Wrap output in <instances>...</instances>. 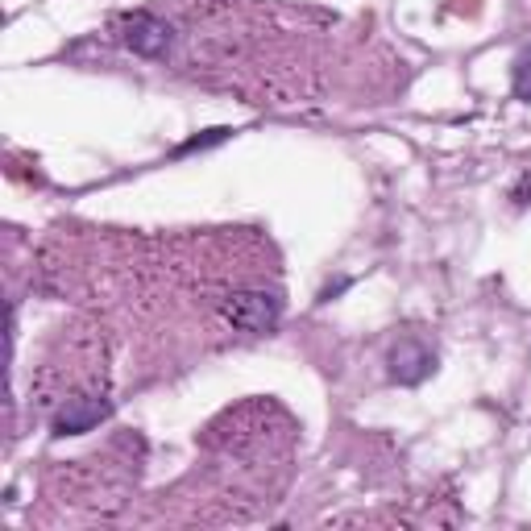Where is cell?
Segmentation results:
<instances>
[{
  "label": "cell",
  "mask_w": 531,
  "mask_h": 531,
  "mask_svg": "<svg viewBox=\"0 0 531 531\" xmlns=\"http://www.w3.org/2000/svg\"><path fill=\"white\" fill-rule=\"evenodd\" d=\"M278 299L266 290H233L229 299L220 303V315L229 320L237 332H270L278 324Z\"/></svg>",
  "instance_id": "obj_1"
},
{
  "label": "cell",
  "mask_w": 531,
  "mask_h": 531,
  "mask_svg": "<svg viewBox=\"0 0 531 531\" xmlns=\"http://www.w3.org/2000/svg\"><path fill=\"white\" fill-rule=\"evenodd\" d=\"M121 42L133 50V54H142V59H158V54H167L170 46V29L167 21H158L154 12H125L121 17Z\"/></svg>",
  "instance_id": "obj_2"
},
{
  "label": "cell",
  "mask_w": 531,
  "mask_h": 531,
  "mask_svg": "<svg viewBox=\"0 0 531 531\" xmlns=\"http://www.w3.org/2000/svg\"><path fill=\"white\" fill-rule=\"evenodd\" d=\"M109 415V403L96 395H79V398H67L62 411L54 415V436H79V432H92L100 420Z\"/></svg>",
  "instance_id": "obj_3"
},
{
  "label": "cell",
  "mask_w": 531,
  "mask_h": 531,
  "mask_svg": "<svg viewBox=\"0 0 531 531\" xmlns=\"http://www.w3.org/2000/svg\"><path fill=\"white\" fill-rule=\"evenodd\" d=\"M432 365H436V357L423 349L420 340H398L395 349H390V378L395 382L415 387V382H423V378L432 374Z\"/></svg>",
  "instance_id": "obj_4"
},
{
  "label": "cell",
  "mask_w": 531,
  "mask_h": 531,
  "mask_svg": "<svg viewBox=\"0 0 531 531\" xmlns=\"http://www.w3.org/2000/svg\"><path fill=\"white\" fill-rule=\"evenodd\" d=\"M225 137H229V129H208V133H200V137H192L179 154H192V150H204V145H216V142H225Z\"/></svg>",
  "instance_id": "obj_5"
},
{
  "label": "cell",
  "mask_w": 531,
  "mask_h": 531,
  "mask_svg": "<svg viewBox=\"0 0 531 531\" xmlns=\"http://www.w3.org/2000/svg\"><path fill=\"white\" fill-rule=\"evenodd\" d=\"M515 96L531 100V62H519V67H515Z\"/></svg>",
  "instance_id": "obj_6"
}]
</instances>
